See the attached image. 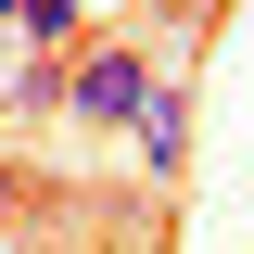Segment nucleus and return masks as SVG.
<instances>
[{"mask_svg":"<svg viewBox=\"0 0 254 254\" xmlns=\"http://www.w3.org/2000/svg\"><path fill=\"white\" fill-rule=\"evenodd\" d=\"M13 229H26V165L0 153V254H13Z\"/></svg>","mask_w":254,"mask_h":254,"instance_id":"nucleus-3","label":"nucleus"},{"mask_svg":"<svg viewBox=\"0 0 254 254\" xmlns=\"http://www.w3.org/2000/svg\"><path fill=\"white\" fill-rule=\"evenodd\" d=\"M153 13H216V0H153Z\"/></svg>","mask_w":254,"mask_h":254,"instance_id":"nucleus-5","label":"nucleus"},{"mask_svg":"<svg viewBox=\"0 0 254 254\" xmlns=\"http://www.w3.org/2000/svg\"><path fill=\"white\" fill-rule=\"evenodd\" d=\"M153 76H165L153 51H127V38H89V51L64 64V115H76V127H140Z\"/></svg>","mask_w":254,"mask_h":254,"instance_id":"nucleus-1","label":"nucleus"},{"mask_svg":"<svg viewBox=\"0 0 254 254\" xmlns=\"http://www.w3.org/2000/svg\"><path fill=\"white\" fill-rule=\"evenodd\" d=\"M13 13H26V0H0V26H13Z\"/></svg>","mask_w":254,"mask_h":254,"instance_id":"nucleus-6","label":"nucleus"},{"mask_svg":"<svg viewBox=\"0 0 254 254\" xmlns=\"http://www.w3.org/2000/svg\"><path fill=\"white\" fill-rule=\"evenodd\" d=\"M13 26H26V38H76V0H26Z\"/></svg>","mask_w":254,"mask_h":254,"instance_id":"nucleus-4","label":"nucleus"},{"mask_svg":"<svg viewBox=\"0 0 254 254\" xmlns=\"http://www.w3.org/2000/svg\"><path fill=\"white\" fill-rule=\"evenodd\" d=\"M127 140H140V165H153V178H178V165H190V89H178V76H153V102H140V127H127Z\"/></svg>","mask_w":254,"mask_h":254,"instance_id":"nucleus-2","label":"nucleus"}]
</instances>
